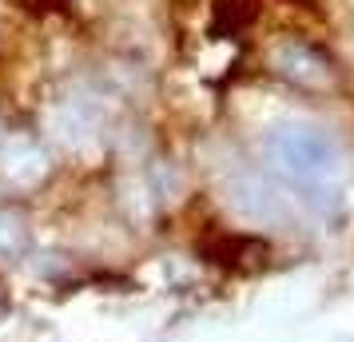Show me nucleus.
Listing matches in <instances>:
<instances>
[{"label":"nucleus","instance_id":"nucleus-1","mask_svg":"<svg viewBox=\"0 0 354 342\" xmlns=\"http://www.w3.org/2000/svg\"><path fill=\"white\" fill-rule=\"evenodd\" d=\"M271 151L274 167L287 175L295 187H303V191H335L338 183V171H342V155H338L335 140H326L322 131L315 128H283L271 135Z\"/></svg>","mask_w":354,"mask_h":342},{"label":"nucleus","instance_id":"nucleus-2","mask_svg":"<svg viewBox=\"0 0 354 342\" xmlns=\"http://www.w3.org/2000/svg\"><path fill=\"white\" fill-rule=\"evenodd\" d=\"M279 68L287 72L290 80H299V84H326L330 80L326 60H322L319 52L303 48V44H287V48L279 52Z\"/></svg>","mask_w":354,"mask_h":342},{"label":"nucleus","instance_id":"nucleus-3","mask_svg":"<svg viewBox=\"0 0 354 342\" xmlns=\"http://www.w3.org/2000/svg\"><path fill=\"white\" fill-rule=\"evenodd\" d=\"M247 20H251V0H219L215 4V28H227L231 24V32H235Z\"/></svg>","mask_w":354,"mask_h":342}]
</instances>
